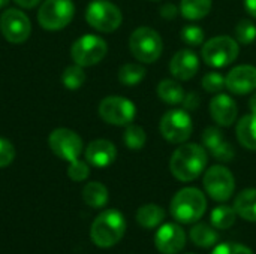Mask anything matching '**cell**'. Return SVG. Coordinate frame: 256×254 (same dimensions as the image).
Here are the masks:
<instances>
[{"mask_svg": "<svg viewBox=\"0 0 256 254\" xmlns=\"http://www.w3.org/2000/svg\"><path fill=\"white\" fill-rule=\"evenodd\" d=\"M200 69V58L192 49H180L170 61V72L180 81L192 79Z\"/></svg>", "mask_w": 256, "mask_h": 254, "instance_id": "ac0fdd59", "label": "cell"}, {"mask_svg": "<svg viewBox=\"0 0 256 254\" xmlns=\"http://www.w3.org/2000/svg\"><path fill=\"white\" fill-rule=\"evenodd\" d=\"M14 157H15L14 145L8 139L0 138V168H6L8 165H10Z\"/></svg>", "mask_w": 256, "mask_h": 254, "instance_id": "d590c367", "label": "cell"}, {"mask_svg": "<svg viewBox=\"0 0 256 254\" xmlns=\"http://www.w3.org/2000/svg\"><path fill=\"white\" fill-rule=\"evenodd\" d=\"M48 142H50V148L52 150V153L57 157H60L69 163L76 160L81 156L82 139L74 130H69L64 127L56 129L51 132Z\"/></svg>", "mask_w": 256, "mask_h": 254, "instance_id": "4fadbf2b", "label": "cell"}, {"mask_svg": "<svg viewBox=\"0 0 256 254\" xmlns=\"http://www.w3.org/2000/svg\"><path fill=\"white\" fill-rule=\"evenodd\" d=\"M160 15L165 18V19H172V18H176L177 16V13H178V9L174 6V4H171V3H166V4H164L162 7H160Z\"/></svg>", "mask_w": 256, "mask_h": 254, "instance_id": "74e56055", "label": "cell"}, {"mask_svg": "<svg viewBox=\"0 0 256 254\" xmlns=\"http://www.w3.org/2000/svg\"><path fill=\"white\" fill-rule=\"evenodd\" d=\"M87 22L104 33H111L117 30L122 24V12L120 9L108 0H93L86 10Z\"/></svg>", "mask_w": 256, "mask_h": 254, "instance_id": "8992f818", "label": "cell"}, {"mask_svg": "<svg viewBox=\"0 0 256 254\" xmlns=\"http://www.w3.org/2000/svg\"><path fill=\"white\" fill-rule=\"evenodd\" d=\"M159 129L168 142L184 144L192 135L194 124L186 109H171L162 117Z\"/></svg>", "mask_w": 256, "mask_h": 254, "instance_id": "52a82bcc", "label": "cell"}, {"mask_svg": "<svg viewBox=\"0 0 256 254\" xmlns=\"http://www.w3.org/2000/svg\"><path fill=\"white\" fill-rule=\"evenodd\" d=\"M212 10V0H182L180 13L186 19H201Z\"/></svg>", "mask_w": 256, "mask_h": 254, "instance_id": "d4e9b609", "label": "cell"}, {"mask_svg": "<svg viewBox=\"0 0 256 254\" xmlns=\"http://www.w3.org/2000/svg\"><path fill=\"white\" fill-rule=\"evenodd\" d=\"M204 189L208 196L218 202H226L236 189V180L231 171L225 166H212L204 175Z\"/></svg>", "mask_w": 256, "mask_h": 254, "instance_id": "30bf717a", "label": "cell"}, {"mask_svg": "<svg viewBox=\"0 0 256 254\" xmlns=\"http://www.w3.org/2000/svg\"><path fill=\"white\" fill-rule=\"evenodd\" d=\"M82 199L92 208H104L108 202V190L100 183H88L82 189Z\"/></svg>", "mask_w": 256, "mask_h": 254, "instance_id": "cb8c5ba5", "label": "cell"}, {"mask_svg": "<svg viewBox=\"0 0 256 254\" xmlns=\"http://www.w3.org/2000/svg\"><path fill=\"white\" fill-rule=\"evenodd\" d=\"M126 232V220L117 210H106L100 213L90 228L92 241L100 249L116 246Z\"/></svg>", "mask_w": 256, "mask_h": 254, "instance_id": "7a4b0ae2", "label": "cell"}, {"mask_svg": "<svg viewBox=\"0 0 256 254\" xmlns=\"http://www.w3.org/2000/svg\"><path fill=\"white\" fill-rule=\"evenodd\" d=\"M0 30L8 42L22 43L30 36L32 24L22 10L10 7L0 15Z\"/></svg>", "mask_w": 256, "mask_h": 254, "instance_id": "7c38bea8", "label": "cell"}, {"mask_svg": "<svg viewBox=\"0 0 256 254\" xmlns=\"http://www.w3.org/2000/svg\"><path fill=\"white\" fill-rule=\"evenodd\" d=\"M234 210L242 219L256 223V189L243 190L234 202Z\"/></svg>", "mask_w": 256, "mask_h": 254, "instance_id": "ffe728a7", "label": "cell"}, {"mask_svg": "<svg viewBox=\"0 0 256 254\" xmlns=\"http://www.w3.org/2000/svg\"><path fill=\"white\" fill-rule=\"evenodd\" d=\"M186 235L177 223L162 225L154 237V246L162 254H177L184 249Z\"/></svg>", "mask_w": 256, "mask_h": 254, "instance_id": "5bb4252c", "label": "cell"}, {"mask_svg": "<svg viewBox=\"0 0 256 254\" xmlns=\"http://www.w3.org/2000/svg\"><path fill=\"white\" fill-rule=\"evenodd\" d=\"M129 48L132 55L142 63H153L162 54V37L150 27H138L129 37Z\"/></svg>", "mask_w": 256, "mask_h": 254, "instance_id": "277c9868", "label": "cell"}, {"mask_svg": "<svg viewBox=\"0 0 256 254\" xmlns=\"http://www.w3.org/2000/svg\"><path fill=\"white\" fill-rule=\"evenodd\" d=\"M212 254H254V252L242 244H236V243H224L220 246H218Z\"/></svg>", "mask_w": 256, "mask_h": 254, "instance_id": "e575fe53", "label": "cell"}, {"mask_svg": "<svg viewBox=\"0 0 256 254\" xmlns=\"http://www.w3.org/2000/svg\"><path fill=\"white\" fill-rule=\"evenodd\" d=\"M236 37L240 43H252L256 39V25L250 19H242L236 27Z\"/></svg>", "mask_w": 256, "mask_h": 254, "instance_id": "1f68e13d", "label": "cell"}, {"mask_svg": "<svg viewBox=\"0 0 256 254\" xmlns=\"http://www.w3.org/2000/svg\"><path fill=\"white\" fill-rule=\"evenodd\" d=\"M144 76H146V69L138 63H126L118 70V81L128 87H134L140 84L144 79Z\"/></svg>", "mask_w": 256, "mask_h": 254, "instance_id": "4316f807", "label": "cell"}, {"mask_svg": "<svg viewBox=\"0 0 256 254\" xmlns=\"http://www.w3.org/2000/svg\"><path fill=\"white\" fill-rule=\"evenodd\" d=\"M18 6H21V7H24V9H32V7H34L39 1H42V0H14Z\"/></svg>", "mask_w": 256, "mask_h": 254, "instance_id": "f35d334b", "label": "cell"}, {"mask_svg": "<svg viewBox=\"0 0 256 254\" xmlns=\"http://www.w3.org/2000/svg\"><path fill=\"white\" fill-rule=\"evenodd\" d=\"M117 156V150L112 142L106 139H96L90 142L86 148V159L94 168L110 166Z\"/></svg>", "mask_w": 256, "mask_h": 254, "instance_id": "d6986e66", "label": "cell"}, {"mask_svg": "<svg viewBox=\"0 0 256 254\" xmlns=\"http://www.w3.org/2000/svg\"><path fill=\"white\" fill-rule=\"evenodd\" d=\"M237 138L244 148L256 151V114L250 112L240 118L237 124Z\"/></svg>", "mask_w": 256, "mask_h": 254, "instance_id": "44dd1931", "label": "cell"}, {"mask_svg": "<svg viewBox=\"0 0 256 254\" xmlns=\"http://www.w3.org/2000/svg\"><path fill=\"white\" fill-rule=\"evenodd\" d=\"M204 148L220 162H231L236 156L232 145L226 141L224 133L218 127H208L202 133Z\"/></svg>", "mask_w": 256, "mask_h": 254, "instance_id": "2e32d148", "label": "cell"}, {"mask_svg": "<svg viewBox=\"0 0 256 254\" xmlns=\"http://www.w3.org/2000/svg\"><path fill=\"white\" fill-rule=\"evenodd\" d=\"M170 210L171 216L178 223H195L204 216L207 210V199L201 190L195 187H186L176 193Z\"/></svg>", "mask_w": 256, "mask_h": 254, "instance_id": "3957f363", "label": "cell"}, {"mask_svg": "<svg viewBox=\"0 0 256 254\" xmlns=\"http://www.w3.org/2000/svg\"><path fill=\"white\" fill-rule=\"evenodd\" d=\"M106 51H108V46L102 37L96 34H84L78 40L74 42L70 55L75 64L87 67V66H93L102 61V58L106 55Z\"/></svg>", "mask_w": 256, "mask_h": 254, "instance_id": "9c48e42d", "label": "cell"}, {"mask_svg": "<svg viewBox=\"0 0 256 254\" xmlns=\"http://www.w3.org/2000/svg\"><path fill=\"white\" fill-rule=\"evenodd\" d=\"M202 88L208 93H220L224 88H226L225 76L219 72H208L202 78Z\"/></svg>", "mask_w": 256, "mask_h": 254, "instance_id": "d6a6232c", "label": "cell"}, {"mask_svg": "<svg viewBox=\"0 0 256 254\" xmlns=\"http://www.w3.org/2000/svg\"><path fill=\"white\" fill-rule=\"evenodd\" d=\"M72 0H45L38 12L39 24L46 30H60L74 18Z\"/></svg>", "mask_w": 256, "mask_h": 254, "instance_id": "ba28073f", "label": "cell"}, {"mask_svg": "<svg viewBox=\"0 0 256 254\" xmlns=\"http://www.w3.org/2000/svg\"><path fill=\"white\" fill-rule=\"evenodd\" d=\"M99 115L104 121L114 126H128L136 115L135 105L122 96H108L99 105Z\"/></svg>", "mask_w": 256, "mask_h": 254, "instance_id": "8fae6325", "label": "cell"}, {"mask_svg": "<svg viewBox=\"0 0 256 254\" xmlns=\"http://www.w3.org/2000/svg\"><path fill=\"white\" fill-rule=\"evenodd\" d=\"M226 88L234 94H249L256 90V67L242 64L234 67L225 76Z\"/></svg>", "mask_w": 256, "mask_h": 254, "instance_id": "9a60e30c", "label": "cell"}, {"mask_svg": "<svg viewBox=\"0 0 256 254\" xmlns=\"http://www.w3.org/2000/svg\"><path fill=\"white\" fill-rule=\"evenodd\" d=\"M165 220V211L164 208L154 205V204H147L142 205L136 211V222L140 226L146 229H153L158 228L162 222Z\"/></svg>", "mask_w": 256, "mask_h": 254, "instance_id": "7402d4cb", "label": "cell"}, {"mask_svg": "<svg viewBox=\"0 0 256 254\" xmlns=\"http://www.w3.org/2000/svg\"><path fill=\"white\" fill-rule=\"evenodd\" d=\"M237 103L231 96L219 93L210 100V115L220 127L232 126L237 120Z\"/></svg>", "mask_w": 256, "mask_h": 254, "instance_id": "e0dca14e", "label": "cell"}, {"mask_svg": "<svg viewBox=\"0 0 256 254\" xmlns=\"http://www.w3.org/2000/svg\"><path fill=\"white\" fill-rule=\"evenodd\" d=\"M9 3V0H0V7H3V6H6Z\"/></svg>", "mask_w": 256, "mask_h": 254, "instance_id": "b9f144b4", "label": "cell"}, {"mask_svg": "<svg viewBox=\"0 0 256 254\" xmlns=\"http://www.w3.org/2000/svg\"><path fill=\"white\" fill-rule=\"evenodd\" d=\"M123 141H124L128 148L141 150L147 142V135H146V132H144V129L141 126L128 124V127L124 130V135H123Z\"/></svg>", "mask_w": 256, "mask_h": 254, "instance_id": "f1b7e54d", "label": "cell"}, {"mask_svg": "<svg viewBox=\"0 0 256 254\" xmlns=\"http://www.w3.org/2000/svg\"><path fill=\"white\" fill-rule=\"evenodd\" d=\"M244 7H246L248 13H250L252 16L256 18V0H244Z\"/></svg>", "mask_w": 256, "mask_h": 254, "instance_id": "ab89813d", "label": "cell"}, {"mask_svg": "<svg viewBox=\"0 0 256 254\" xmlns=\"http://www.w3.org/2000/svg\"><path fill=\"white\" fill-rule=\"evenodd\" d=\"M207 150L196 144L180 145L171 156L170 171L183 183L196 180L207 166Z\"/></svg>", "mask_w": 256, "mask_h": 254, "instance_id": "6da1fadb", "label": "cell"}, {"mask_svg": "<svg viewBox=\"0 0 256 254\" xmlns=\"http://www.w3.org/2000/svg\"><path fill=\"white\" fill-rule=\"evenodd\" d=\"M190 240L198 247L208 249L218 243V234L212 226H208L206 223H196L190 231Z\"/></svg>", "mask_w": 256, "mask_h": 254, "instance_id": "484cf974", "label": "cell"}, {"mask_svg": "<svg viewBox=\"0 0 256 254\" xmlns=\"http://www.w3.org/2000/svg\"><path fill=\"white\" fill-rule=\"evenodd\" d=\"M68 175L70 180L80 183V181H84L88 178L90 175V168L86 162H81L80 159L74 160L69 163V168H68Z\"/></svg>", "mask_w": 256, "mask_h": 254, "instance_id": "836d02e7", "label": "cell"}, {"mask_svg": "<svg viewBox=\"0 0 256 254\" xmlns=\"http://www.w3.org/2000/svg\"><path fill=\"white\" fill-rule=\"evenodd\" d=\"M183 105V109L186 111H194L200 106V94L195 93V91H190L188 94H184V99L182 102Z\"/></svg>", "mask_w": 256, "mask_h": 254, "instance_id": "8d00e7d4", "label": "cell"}, {"mask_svg": "<svg viewBox=\"0 0 256 254\" xmlns=\"http://www.w3.org/2000/svg\"><path fill=\"white\" fill-rule=\"evenodd\" d=\"M153 1H159V0H153Z\"/></svg>", "mask_w": 256, "mask_h": 254, "instance_id": "7bdbcfd3", "label": "cell"}, {"mask_svg": "<svg viewBox=\"0 0 256 254\" xmlns=\"http://www.w3.org/2000/svg\"><path fill=\"white\" fill-rule=\"evenodd\" d=\"M237 213L232 207L228 205H220L212 211L210 222L216 229H230L236 223Z\"/></svg>", "mask_w": 256, "mask_h": 254, "instance_id": "83f0119b", "label": "cell"}, {"mask_svg": "<svg viewBox=\"0 0 256 254\" xmlns=\"http://www.w3.org/2000/svg\"><path fill=\"white\" fill-rule=\"evenodd\" d=\"M249 108H250L252 114H256V93L250 97V100H249Z\"/></svg>", "mask_w": 256, "mask_h": 254, "instance_id": "60d3db41", "label": "cell"}, {"mask_svg": "<svg viewBox=\"0 0 256 254\" xmlns=\"http://www.w3.org/2000/svg\"><path fill=\"white\" fill-rule=\"evenodd\" d=\"M188 254H194V253H188Z\"/></svg>", "mask_w": 256, "mask_h": 254, "instance_id": "ee69618b", "label": "cell"}, {"mask_svg": "<svg viewBox=\"0 0 256 254\" xmlns=\"http://www.w3.org/2000/svg\"><path fill=\"white\" fill-rule=\"evenodd\" d=\"M240 48L231 36H216L204 43L201 55L207 66L226 67L238 57Z\"/></svg>", "mask_w": 256, "mask_h": 254, "instance_id": "5b68a950", "label": "cell"}, {"mask_svg": "<svg viewBox=\"0 0 256 254\" xmlns=\"http://www.w3.org/2000/svg\"><path fill=\"white\" fill-rule=\"evenodd\" d=\"M184 90L183 87L172 79H164L158 85V96L162 102L168 105H178L184 99Z\"/></svg>", "mask_w": 256, "mask_h": 254, "instance_id": "603a6c76", "label": "cell"}, {"mask_svg": "<svg viewBox=\"0 0 256 254\" xmlns=\"http://www.w3.org/2000/svg\"><path fill=\"white\" fill-rule=\"evenodd\" d=\"M180 36H182V40L186 42L190 46H200L206 39L204 30L200 25H195V24L184 25L182 28V31H180Z\"/></svg>", "mask_w": 256, "mask_h": 254, "instance_id": "4dcf8cb0", "label": "cell"}, {"mask_svg": "<svg viewBox=\"0 0 256 254\" xmlns=\"http://www.w3.org/2000/svg\"><path fill=\"white\" fill-rule=\"evenodd\" d=\"M62 81L68 90H78L86 81V73L82 70V66L75 64V66L66 67L62 75Z\"/></svg>", "mask_w": 256, "mask_h": 254, "instance_id": "f546056e", "label": "cell"}]
</instances>
